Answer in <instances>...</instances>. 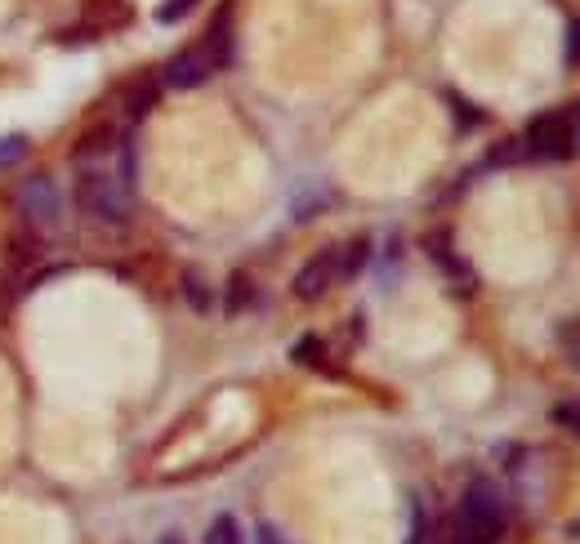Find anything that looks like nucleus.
I'll return each mask as SVG.
<instances>
[{
    "mask_svg": "<svg viewBox=\"0 0 580 544\" xmlns=\"http://www.w3.org/2000/svg\"><path fill=\"white\" fill-rule=\"evenodd\" d=\"M510 526V500L491 478L469 482L460 509H456V544H495Z\"/></svg>",
    "mask_w": 580,
    "mask_h": 544,
    "instance_id": "1",
    "label": "nucleus"
},
{
    "mask_svg": "<svg viewBox=\"0 0 580 544\" xmlns=\"http://www.w3.org/2000/svg\"><path fill=\"white\" fill-rule=\"evenodd\" d=\"M76 206L80 215H90L95 224L103 228H125L130 224V188L121 184V178L103 174V170H86L76 178Z\"/></svg>",
    "mask_w": 580,
    "mask_h": 544,
    "instance_id": "2",
    "label": "nucleus"
},
{
    "mask_svg": "<svg viewBox=\"0 0 580 544\" xmlns=\"http://www.w3.org/2000/svg\"><path fill=\"white\" fill-rule=\"evenodd\" d=\"M523 152L532 161H571L580 152V134H576V121L567 112H545L527 126L523 134Z\"/></svg>",
    "mask_w": 580,
    "mask_h": 544,
    "instance_id": "3",
    "label": "nucleus"
},
{
    "mask_svg": "<svg viewBox=\"0 0 580 544\" xmlns=\"http://www.w3.org/2000/svg\"><path fill=\"white\" fill-rule=\"evenodd\" d=\"M19 210H23V224L36 232V237H54L63 228V197H58V184L50 174H28L19 184Z\"/></svg>",
    "mask_w": 580,
    "mask_h": 544,
    "instance_id": "4",
    "label": "nucleus"
},
{
    "mask_svg": "<svg viewBox=\"0 0 580 544\" xmlns=\"http://www.w3.org/2000/svg\"><path fill=\"white\" fill-rule=\"evenodd\" d=\"M330 286H340V246H326V250H317L299 272H295V282H291V291H295V300H304V304H313V300H321Z\"/></svg>",
    "mask_w": 580,
    "mask_h": 544,
    "instance_id": "5",
    "label": "nucleus"
},
{
    "mask_svg": "<svg viewBox=\"0 0 580 544\" xmlns=\"http://www.w3.org/2000/svg\"><path fill=\"white\" fill-rule=\"evenodd\" d=\"M219 67L210 63V54L201 50V41L197 45H188V50H179L171 63H165V72H161V80L171 85V89H197V85H206L210 76H215Z\"/></svg>",
    "mask_w": 580,
    "mask_h": 544,
    "instance_id": "6",
    "label": "nucleus"
},
{
    "mask_svg": "<svg viewBox=\"0 0 580 544\" xmlns=\"http://www.w3.org/2000/svg\"><path fill=\"white\" fill-rule=\"evenodd\" d=\"M36 263V241L32 237H14L10 241V259H6V272H0V313H10L14 295H23L28 286V268Z\"/></svg>",
    "mask_w": 580,
    "mask_h": 544,
    "instance_id": "7",
    "label": "nucleus"
},
{
    "mask_svg": "<svg viewBox=\"0 0 580 544\" xmlns=\"http://www.w3.org/2000/svg\"><path fill=\"white\" fill-rule=\"evenodd\" d=\"M161 76H152V72H143V76H134L130 85H125V95H121V112H125V121H143L156 104H161Z\"/></svg>",
    "mask_w": 580,
    "mask_h": 544,
    "instance_id": "8",
    "label": "nucleus"
},
{
    "mask_svg": "<svg viewBox=\"0 0 580 544\" xmlns=\"http://www.w3.org/2000/svg\"><path fill=\"white\" fill-rule=\"evenodd\" d=\"M425 250H429V259L447 272L451 282H460V291H473V272H469V263L451 250V232H429V241H425Z\"/></svg>",
    "mask_w": 580,
    "mask_h": 544,
    "instance_id": "9",
    "label": "nucleus"
},
{
    "mask_svg": "<svg viewBox=\"0 0 580 544\" xmlns=\"http://www.w3.org/2000/svg\"><path fill=\"white\" fill-rule=\"evenodd\" d=\"M201 50L210 54L215 67H228V63H232V6H219V10H215L210 28H206V36H201Z\"/></svg>",
    "mask_w": 580,
    "mask_h": 544,
    "instance_id": "10",
    "label": "nucleus"
},
{
    "mask_svg": "<svg viewBox=\"0 0 580 544\" xmlns=\"http://www.w3.org/2000/svg\"><path fill=\"white\" fill-rule=\"evenodd\" d=\"M86 19H90V32H112V28H125L134 19V10L125 6V0H90L86 6Z\"/></svg>",
    "mask_w": 580,
    "mask_h": 544,
    "instance_id": "11",
    "label": "nucleus"
},
{
    "mask_svg": "<svg viewBox=\"0 0 580 544\" xmlns=\"http://www.w3.org/2000/svg\"><path fill=\"white\" fill-rule=\"evenodd\" d=\"M291 357L299 361V367H308V371H321V376H336V367H330V352H326V344L317 339V335H304L295 348H291Z\"/></svg>",
    "mask_w": 580,
    "mask_h": 544,
    "instance_id": "12",
    "label": "nucleus"
},
{
    "mask_svg": "<svg viewBox=\"0 0 580 544\" xmlns=\"http://www.w3.org/2000/svg\"><path fill=\"white\" fill-rule=\"evenodd\" d=\"M366 259H371V241L366 237H353L349 246H340V282H353L358 272L366 268Z\"/></svg>",
    "mask_w": 580,
    "mask_h": 544,
    "instance_id": "13",
    "label": "nucleus"
},
{
    "mask_svg": "<svg viewBox=\"0 0 580 544\" xmlns=\"http://www.w3.org/2000/svg\"><path fill=\"white\" fill-rule=\"evenodd\" d=\"M112 139H117V130H112V126H95V130H86V134L76 139L72 156H76V161H86V156H103V152L112 148Z\"/></svg>",
    "mask_w": 580,
    "mask_h": 544,
    "instance_id": "14",
    "label": "nucleus"
},
{
    "mask_svg": "<svg viewBox=\"0 0 580 544\" xmlns=\"http://www.w3.org/2000/svg\"><path fill=\"white\" fill-rule=\"evenodd\" d=\"M184 300L197 308V313H210V286H206V278H201V272H184Z\"/></svg>",
    "mask_w": 580,
    "mask_h": 544,
    "instance_id": "15",
    "label": "nucleus"
},
{
    "mask_svg": "<svg viewBox=\"0 0 580 544\" xmlns=\"http://www.w3.org/2000/svg\"><path fill=\"white\" fill-rule=\"evenodd\" d=\"M206 544H241L237 518H232V513H219V518L210 522V531H206Z\"/></svg>",
    "mask_w": 580,
    "mask_h": 544,
    "instance_id": "16",
    "label": "nucleus"
},
{
    "mask_svg": "<svg viewBox=\"0 0 580 544\" xmlns=\"http://www.w3.org/2000/svg\"><path fill=\"white\" fill-rule=\"evenodd\" d=\"M245 304H251V278H245V272H232V282H228V317H237Z\"/></svg>",
    "mask_w": 580,
    "mask_h": 544,
    "instance_id": "17",
    "label": "nucleus"
},
{
    "mask_svg": "<svg viewBox=\"0 0 580 544\" xmlns=\"http://www.w3.org/2000/svg\"><path fill=\"white\" fill-rule=\"evenodd\" d=\"M28 156V134H0V170H10Z\"/></svg>",
    "mask_w": 580,
    "mask_h": 544,
    "instance_id": "18",
    "label": "nucleus"
},
{
    "mask_svg": "<svg viewBox=\"0 0 580 544\" xmlns=\"http://www.w3.org/2000/svg\"><path fill=\"white\" fill-rule=\"evenodd\" d=\"M193 10H197V0H161V6H156V23H165V28L184 23Z\"/></svg>",
    "mask_w": 580,
    "mask_h": 544,
    "instance_id": "19",
    "label": "nucleus"
},
{
    "mask_svg": "<svg viewBox=\"0 0 580 544\" xmlns=\"http://www.w3.org/2000/svg\"><path fill=\"white\" fill-rule=\"evenodd\" d=\"M562 63H567V67H580V19L567 23V50H562Z\"/></svg>",
    "mask_w": 580,
    "mask_h": 544,
    "instance_id": "20",
    "label": "nucleus"
},
{
    "mask_svg": "<svg viewBox=\"0 0 580 544\" xmlns=\"http://www.w3.org/2000/svg\"><path fill=\"white\" fill-rule=\"evenodd\" d=\"M558 339H562V348H567V357L580 367V322H567L562 330H558Z\"/></svg>",
    "mask_w": 580,
    "mask_h": 544,
    "instance_id": "21",
    "label": "nucleus"
},
{
    "mask_svg": "<svg viewBox=\"0 0 580 544\" xmlns=\"http://www.w3.org/2000/svg\"><path fill=\"white\" fill-rule=\"evenodd\" d=\"M554 424H567L571 433H580V402H562V406H554Z\"/></svg>",
    "mask_w": 580,
    "mask_h": 544,
    "instance_id": "22",
    "label": "nucleus"
},
{
    "mask_svg": "<svg viewBox=\"0 0 580 544\" xmlns=\"http://www.w3.org/2000/svg\"><path fill=\"white\" fill-rule=\"evenodd\" d=\"M411 544H429V518H425L420 504H416V526H411Z\"/></svg>",
    "mask_w": 580,
    "mask_h": 544,
    "instance_id": "23",
    "label": "nucleus"
},
{
    "mask_svg": "<svg viewBox=\"0 0 580 544\" xmlns=\"http://www.w3.org/2000/svg\"><path fill=\"white\" fill-rule=\"evenodd\" d=\"M255 535H260V544H286V540L277 535V526H269V522H260V531H255Z\"/></svg>",
    "mask_w": 580,
    "mask_h": 544,
    "instance_id": "24",
    "label": "nucleus"
},
{
    "mask_svg": "<svg viewBox=\"0 0 580 544\" xmlns=\"http://www.w3.org/2000/svg\"><path fill=\"white\" fill-rule=\"evenodd\" d=\"M161 544H184V540L179 535H161Z\"/></svg>",
    "mask_w": 580,
    "mask_h": 544,
    "instance_id": "25",
    "label": "nucleus"
},
{
    "mask_svg": "<svg viewBox=\"0 0 580 544\" xmlns=\"http://www.w3.org/2000/svg\"><path fill=\"white\" fill-rule=\"evenodd\" d=\"M576 134H580V130H576Z\"/></svg>",
    "mask_w": 580,
    "mask_h": 544,
    "instance_id": "26",
    "label": "nucleus"
}]
</instances>
